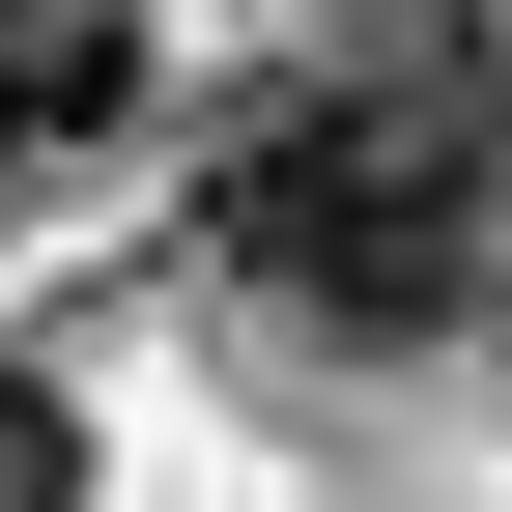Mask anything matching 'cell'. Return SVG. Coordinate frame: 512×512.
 I'll use <instances>...</instances> for the list:
<instances>
[{
  "label": "cell",
  "instance_id": "cell-1",
  "mask_svg": "<svg viewBox=\"0 0 512 512\" xmlns=\"http://www.w3.org/2000/svg\"><path fill=\"white\" fill-rule=\"evenodd\" d=\"M484 114H512V57H484V0H399V29H342L313 86H228L200 114V256L256 313H342V342H427V313L484 285Z\"/></svg>",
  "mask_w": 512,
  "mask_h": 512
},
{
  "label": "cell",
  "instance_id": "cell-2",
  "mask_svg": "<svg viewBox=\"0 0 512 512\" xmlns=\"http://www.w3.org/2000/svg\"><path fill=\"white\" fill-rule=\"evenodd\" d=\"M114 114H143V29H114V0H0V200L86 171Z\"/></svg>",
  "mask_w": 512,
  "mask_h": 512
},
{
  "label": "cell",
  "instance_id": "cell-3",
  "mask_svg": "<svg viewBox=\"0 0 512 512\" xmlns=\"http://www.w3.org/2000/svg\"><path fill=\"white\" fill-rule=\"evenodd\" d=\"M0 512H86V427H57L29 370H0Z\"/></svg>",
  "mask_w": 512,
  "mask_h": 512
}]
</instances>
